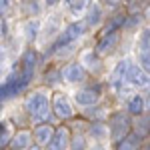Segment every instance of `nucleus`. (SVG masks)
Returning a JSON list of instances; mask_svg holds the SVG:
<instances>
[{"instance_id":"1","label":"nucleus","mask_w":150,"mask_h":150,"mask_svg":"<svg viewBox=\"0 0 150 150\" xmlns=\"http://www.w3.org/2000/svg\"><path fill=\"white\" fill-rule=\"evenodd\" d=\"M26 110L34 118V122H46L50 118V102L44 92H32L26 98Z\"/></svg>"},{"instance_id":"2","label":"nucleus","mask_w":150,"mask_h":150,"mask_svg":"<svg viewBox=\"0 0 150 150\" xmlns=\"http://www.w3.org/2000/svg\"><path fill=\"white\" fill-rule=\"evenodd\" d=\"M124 80L132 86H146L150 80V74L144 72V68L140 64H132L128 62V68H126V74H124Z\"/></svg>"},{"instance_id":"3","label":"nucleus","mask_w":150,"mask_h":150,"mask_svg":"<svg viewBox=\"0 0 150 150\" xmlns=\"http://www.w3.org/2000/svg\"><path fill=\"white\" fill-rule=\"evenodd\" d=\"M128 132H130V122H128V118L124 114L114 116V120H112V130H110L112 140H114V142H118L120 138H124Z\"/></svg>"},{"instance_id":"4","label":"nucleus","mask_w":150,"mask_h":150,"mask_svg":"<svg viewBox=\"0 0 150 150\" xmlns=\"http://www.w3.org/2000/svg\"><path fill=\"white\" fill-rule=\"evenodd\" d=\"M68 128L60 126L56 128L54 132H52V136H50V140H48V150H64L66 146H68Z\"/></svg>"},{"instance_id":"5","label":"nucleus","mask_w":150,"mask_h":150,"mask_svg":"<svg viewBox=\"0 0 150 150\" xmlns=\"http://www.w3.org/2000/svg\"><path fill=\"white\" fill-rule=\"evenodd\" d=\"M52 108H54V114L58 118H68L72 116V106H70V100L64 96V94H54L52 96Z\"/></svg>"},{"instance_id":"6","label":"nucleus","mask_w":150,"mask_h":150,"mask_svg":"<svg viewBox=\"0 0 150 150\" xmlns=\"http://www.w3.org/2000/svg\"><path fill=\"white\" fill-rule=\"evenodd\" d=\"M84 76H86V70L78 62L66 64L64 70H62V80L64 82H80V80H84Z\"/></svg>"},{"instance_id":"7","label":"nucleus","mask_w":150,"mask_h":150,"mask_svg":"<svg viewBox=\"0 0 150 150\" xmlns=\"http://www.w3.org/2000/svg\"><path fill=\"white\" fill-rule=\"evenodd\" d=\"M118 40H120V36H118L116 30L108 32V34H102L100 40H98V44H96V50H94V52H96V54H108V52L118 44Z\"/></svg>"},{"instance_id":"8","label":"nucleus","mask_w":150,"mask_h":150,"mask_svg":"<svg viewBox=\"0 0 150 150\" xmlns=\"http://www.w3.org/2000/svg\"><path fill=\"white\" fill-rule=\"evenodd\" d=\"M86 22L84 20H78V22H72V24H68L66 28H64V38L68 40V42H74V40H78V38H82L84 36V32H86Z\"/></svg>"},{"instance_id":"9","label":"nucleus","mask_w":150,"mask_h":150,"mask_svg":"<svg viewBox=\"0 0 150 150\" xmlns=\"http://www.w3.org/2000/svg\"><path fill=\"white\" fill-rule=\"evenodd\" d=\"M100 100V94L96 88H84L76 92V102L80 106H94V104Z\"/></svg>"},{"instance_id":"10","label":"nucleus","mask_w":150,"mask_h":150,"mask_svg":"<svg viewBox=\"0 0 150 150\" xmlns=\"http://www.w3.org/2000/svg\"><path fill=\"white\" fill-rule=\"evenodd\" d=\"M140 144H142L140 134H130V132H128L124 138H120L116 142V150H138Z\"/></svg>"},{"instance_id":"11","label":"nucleus","mask_w":150,"mask_h":150,"mask_svg":"<svg viewBox=\"0 0 150 150\" xmlns=\"http://www.w3.org/2000/svg\"><path fill=\"white\" fill-rule=\"evenodd\" d=\"M100 20H102V8H100V4L98 2H90L88 10H86V18H84L86 26H98Z\"/></svg>"},{"instance_id":"12","label":"nucleus","mask_w":150,"mask_h":150,"mask_svg":"<svg viewBox=\"0 0 150 150\" xmlns=\"http://www.w3.org/2000/svg\"><path fill=\"white\" fill-rule=\"evenodd\" d=\"M128 62H130V60H126V58H124V60H120L114 68H112V74H110V84H112L114 88H118V86H120V82L124 80V74H126Z\"/></svg>"},{"instance_id":"13","label":"nucleus","mask_w":150,"mask_h":150,"mask_svg":"<svg viewBox=\"0 0 150 150\" xmlns=\"http://www.w3.org/2000/svg\"><path fill=\"white\" fill-rule=\"evenodd\" d=\"M34 136H36V142H38L40 146H42V144H48V140L52 136V128L48 126V124H40V126H36Z\"/></svg>"},{"instance_id":"14","label":"nucleus","mask_w":150,"mask_h":150,"mask_svg":"<svg viewBox=\"0 0 150 150\" xmlns=\"http://www.w3.org/2000/svg\"><path fill=\"white\" fill-rule=\"evenodd\" d=\"M28 142H30V132L22 130V132H18V134L10 140V146L14 150H22V148H26V146H28Z\"/></svg>"},{"instance_id":"15","label":"nucleus","mask_w":150,"mask_h":150,"mask_svg":"<svg viewBox=\"0 0 150 150\" xmlns=\"http://www.w3.org/2000/svg\"><path fill=\"white\" fill-rule=\"evenodd\" d=\"M38 32H40V22H38V20H28L26 26H24V34H26V38H28L30 42H34L36 36H38Z\"/></svg>"},{"instance_id":"16","label":"nucleus","mask_w":150,"mask_h":150,"mask_svg":"<svg viewBox=\"0 0 150 150\" xmlns=\"http://www.w3.org/2000/svg\"><path fill=\"white\" fill-rule=\"evenodd\" d=\"M144 110V98L142 96H132L128 100V112L130 114H142Z\"/></svg>"},{"instance_id":"17","label":"nucleus","mask_w":150,"mask_h":150,"mask_svg":"<svg viewBox=\"0 0 150 150\" xmlns=\"http://www.w3.org/2000/svg\"><path fill=\"white\" fill-rule=\"evenodd\" d=\"M24 12L28 16H38L40 14V2L38 0H26L24 2Z\"/></svg>"},{"instance_id":"18","label":"nucleus","mask_w":150,"mask_h":150,"mask_svg":"<svg viewBox=\"0 0 150 150\" xmlns=\"http://www.w3.org/2000/svg\"><path fill=\"white\" fill-rule=\"evenodd\" d=\"M90 134H92L94 138H106V134H108V128L100 124V122H94L92 126H90Z\"/></svg>"},{"instance_id":"19","label":"nucleus","mask_w":150,"mask_h":150,"mask_svg":"<svg viewBox=\"0 0 150 150\" xmlns=\"http://www.w3.org/2000/svg\"><path fill=\"white\" fill-rule=\"evenodd\" d=\"M86 6H88V0H72L70 2V12L72 14H80V12H84Z\"/></svg>"},{"instance_id":"20","label":"nucleus","mask_w":150,"mask_h":150,"mask_svg":"<svg viewBox=\"0 0 150 150\" xmlns=\"http://www.w3.org/2000/svg\"><path fill=\"white\" fill-rule=\"evenodd\" d=\"M82 58H84V64H86V66H90V68H96V66H98V62H100L96 52H86Z\"/></svg>"},{"instance_id":"21","label":"nucleus","mask_w":150,"mask_h":150,"mask_svg":"<svg viewBox=\"0 0 150 150\" xmlns=\"http://www.w3.org/2000/svg\"><path fill=\"white\" fill-rule=\"evenodd\" d=\"M140 52H144V50H150V30H144L142 36H140Z\"/></svg>"},{"instance_id":"22","label":"nucleus","mask_w":150,"mask_h":150,"mask_svg":"<svg viewBox=\"0 0 150 150\" xmlns=\"http://www.w3.org/2000/svg\"><path fill=\"white\" fill-rule=\"evenodd\" d=\"M140 66L144 68V72H148V74H150V50L140 52Z\"/></svg>"},{"instance_id":"23","label":"nucleus","mask_w":150,"mask_h":150,"mask_svg":"<svg viewBox=\"0 0 150 150\" xmlns=\"http://www.w3.org/2000/svg\"><path fill=\"white\" fill-rule=\"evenodd\" d=\"M84 146H86V140L82 138V136H76V138H72L70 150H84Z\"/></svg>"},{"instance_id":"24","label":"nucleus","mask_w":150,"mask_h":150,"mask_svg":"<svg viewBox=\"0 0 150 150\" xmlns=\"http://www.w3.org/2000/svg\"><path fill=\"white\" fill-rule=\"evenodd\" d=\"M10 140H8V134H6V128H4V132H0V148H4L6 144H8Z\"/></svg>"},{"instance_id":"25","label":"nucleus","mask_w":150,"mask_h":150,"mask_svg":"<svg viewBox=\"0 0 150 150\" xmlns=\"http://www.w3.org/2000/svg\"><path fill=\"white\" fill-rule=\"evenodd\" d=\"M8 6H10V0H0V14H4Z\"/></svg>"},{"instance_id":"26","label":"nucleus","mask_w":150,"mask_h":150,"mask_svg":"<svg viewBox=\"0 0 150 150\" xmlns=\"http://www.w3.org/2000/svg\"><path fill=\"white\" fill-rule=\"evenodd\" d=\"M58 72H48V76H46V80L48 82H56L58 80V76H56Z\"/></svg>"},{"instance_id":"27","label":"nucleus","mask_w":150,"mask_h":150,"mask_svg":"<svg viewBox=\"0 0 150 150\" xmlns=\"http://www.w3.org/2000/svg\"><path fill=\"white\" fill-rule=\"evenodd\" d=\"M4 60H6V50L0 46V66H4Z\"/></svg>"},{"instance_id":"28","label":"nucleus","mask_w":150,"mask_h":150,"mask_svg":"<svg viewBox=\"0 0 150 150\" xmlns=\"http://www.w3.org/2000/svg\"><path fill=\"white\" fill-rule=\"evenodd\" d=\"M106 4H110V6H116V4H120V0H102Z\"/></svg>"},{"instance_id":"29","label":"nucleus","mask_w":150,"mask_h":150,"mask_svg":"<svg viewBox=\"0 0 150 150\" xmlns=\"http://www.w3.org/2000/svg\"><path fill=\"white\" fill-rule=\"evenodd\" d=\"M60 0H46V6H54V4H58Z\"/></svg>"},{"instance_id":"30","label":"nucleus","mask_w":150,"mask_h":150,"mask_svg":"<svg viewBox=\"0 0 150 150\" xmlns=\"http://www.w3.org/2000/svg\"><path fill=\"white\" fill-rule=\"evenodd\" d=\"M4 26H6V24L2 22V18H0V34H2V32H6V28H4Z\"/></svg>"},{"instance_id":"31","label":"nucleus","mask_w":150,"mask_h":150,"mask_svg":"<svg viewBox=\"0 0 150 150\" xmlns=\"http://www.w3.org/2000/svg\"><path fill=\"white\" fill-rule=\"evenodd\" d=\"M144 106H146V108L150 110V98H148V102H144Z\"/></svg>"},{"instance_id":"32","label":"nucleus","mask_w":150,"mask_h":150,"mask_svg":"<svg viewBox=\"0 0 150 150\" xmlns=\"http://www.w3.org/2000/svg\"><path fill=\"white\" fill-rule=\"evenodd\" d=\"M30 150H40V146H32V148H30Z\"/></svg>"},{"instance_id":"33","label":"nucleus","mask_w":150,"mask_h":150,"mask_svg":"<svg viewBox=\"0 0 150 150\" xmlns=\"http://www.w3.org/2000/svg\"><path fill=\"white\" fill-rule=\"evenodd\" d=\"M92 150H104V148H100V146H96V148H92Z\"/></svg>"},{"instance_id":"34","label":"nucleus","mask_w":150,"mask_h":150,"mask_svg":"<svg viewBox=\"0 0 150 150\" xmlns=\"http://www.w3.org/2000/svg\"><path fill=\"white\" fill-rule=\"evenodd\" d=\"M64 2H68V4H70V2H72V0H64Z\"/></svg>"},{"instance_id":"35","label":"nucleus","mask_w":150,"mask_h":150,"mask_svg":"<svg viewBox=\"0 0 150 150\" xmlns=\"http://www.w3.org/2000/svg\"><path fill=\"white\" fill-rule=\"evenodd\" d=\"M0 110H2V106H0Z\"/></svg>"},{"instance_id":"36","label":"nucleus","mask_w":150,"mask_h":150,"mask_svg":"<svg viewBox=\"0 0 150 150\" xmlns=\"http://www.w3.org/2000/svg\"><path fill=\"white\" fill-rule=\"evenodd\" d=\"M0 150H2V148H0Z\"/></svg>"},{"instance_id":"37","label":"nucleus","mask_w":150,"mask_h":150,"mask_svg":"<svg viewBox=\"0 0 150 150\" xmlns=\"http://www.w3.org/2000/svg\"><path fill=\"white\" fill-rule=\"evenodd\" d=\"M148 150H150V148H148Z\"/></svg>"}]
</instances>
